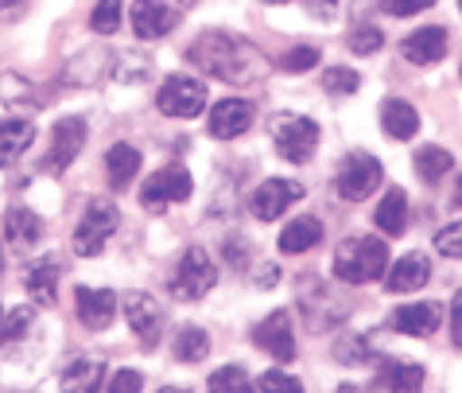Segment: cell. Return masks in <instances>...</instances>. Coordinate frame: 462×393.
Wrapping results in <instances>:
<instances>
[{"instance_id": "obj_1", "label": "cell", "mask_w": 462, "mask_h": 393, "mask_svg": "<svg viewBox=\"0 0 462 393\" xmlns=\"http://www.w3.org/2000/svg\"><path fill=\"white\" fill-rule=\"evenodd\" d=\"M187 59L202 67L210 79H222V82H253V79H264V55L256 51L253 43L237 40L229 32H202L195 43L187 47Z\"/></svg>"}, {"instance_id": "obj_2", "label": "cell", "mask_w": 462, "mask_h": 393, "mask_svg": "<svg viewBox=\"0 0 462 393\" xmlns=\"http://www.w3.org/2000/svg\"><path fill=\"white\" fill-rule=\"evenodd\" d=\"M389 273V246L381 238H346L335 249V276L342 285H369Z\"/></svg>"}, {"instance_id": "obj_3", "label": "cell", "mask_w": 462, "mask_h": 393, "mask_svg": "<svg viewBox=\"0 0 462 393\" xmlns=\"http://www.w3.org/2000/svg\"><path fill=\"white\" fill-rule=\"evenodd\" d=\"M117 226H121V211L113 207L109 199H94L82 214L79 230H74L70 249L79 253V257H97V253L109 246V238L117 234Z\"/></svg>"}, {"instance_id": "obj_4", "label": "cell", "mask_w": 462, "mask_h": 393, "mask_svg": "<svg viewBox=\"0 0 462 393\" xmlns=\"http://www.w3.org/2000/svg\"><path fill=\"white\" fill-rule=\"evenodd\" d=\"M268 133H273L280 156L291 164H307L319 148V125L311 117H300V113H276Z\"/></svg>"}, {"instance_id": "obj_5", "label": "cell", "mask_w": 462, "mask_h": 393, "mask_svg": "<svg viewBox=\"0 0 462 393\" xmlns=\"http://www.w3.org/2000/svg\"><path fill=\"white\" fill-rule=\"evenodd\" d=\"M214 281H217V265L210 261V253L190 246L183 257H179L168 288H171L175 300H202L214 288Z\"/></svg>"}, {"instance_id": "obj_6", "label": "cell", "mask_w": 462, "mask_h": 393, "mask_svg": "<svg viewBox=\"0 0 462 393\" xmlns=\"http://www.w3.org/2000/svg\"><path fill=\"white\" fill-rule=\"evenodd\" d=\"M300 308H303L311 332H327V327H335V323L346 320V304L338 300V293L330 285L319 281V276H311V273L300 276Z\"/></svg>"}, {"instance_id": "obj_7", "label": "cell", "mask_w": 462, "mask_h": 393, "mask_svg": "<svg viewBox=\"0 0 462 393\" xmlns=\"http://www.w3.org/2000/svg\"><path fill=\"white\" fill-rule=\"evenodd\" d=\"M381 180H384V172H381L377 156H369V152H350V156L338 164L335 187L346 202H365L381 187Z\"/></svg>"}, {"instance_id": "obj_8", "label": "cell", "mask_w": 462, "mask_h": 393, "mask_svg": "<svg viewBox=\"0 0 462 393\" xmlns=\"http://www.w3.org/2000/svg\"><path fill=\"white\" fill-rule=\"evenodd\" d=\"M190 192H195L190 172L171 164V168H160L156 175H148V183L140 187V207L152 211V214H163L171 202H187Z\"/></svg>"}, {"instance_id": "obj_9", "label": "cell", "mask_w": 462, "mask_h": 393, "mask_svg": "<svg viewBox=\"0 0 462 393\" xmlns=\"http://www.w3.org/2000/svg\"><path fill=\"white\" fill-rule=\"evenodd\" d=\"M156 106L168 117H199L207 109V82L195 79V74H171L160 86Z\"/></svg>"}, {"instance_id": "obj_10", "label": "cell", "mask_w": 462, "mask_h": 393, "mask_svg": "<svg viewBox=\"0 0 462 393\" xmlns=\"http://www.w3.org/2000/svg\"><path fill=\"white\" fill-rule=\"evenodd\" d=\"M125 320L133 327V335L140 339V347L152 351L160 343V332H163V308L148 293H128L125 296Z\"/></svg>"}, {"instance_id": "obj_11", "label": "cell", "mask_w": 462, "mask_h": 393, "mask_svg": "<svg viewBox=\"0 0 462 393\" xmlns=\"http://www.w3.org/2000/svg\"><path fill=\"white\" fill-rule=\"evenodd\" d=\"M253 343L261 347L264 354H273L280 362H291L295 359V332H291V315L280 308L273 315H264L261 323L253 327Z\"/></svg>"}, {"instance_id": "obj_12", "label": "cell", "mask_w": 462, "mask_h": 393, "mask_svg": "<svg viewBox=\"0 0 462 393\" xmlns=\"http://www.w3.org/2000/svg\"><path fill=\"white\" fill-rule=\"evenodd\" d=\"M86 148V121L82 117H62L55 125V133H51V152L43 160L47 172H62L70 168L74 160H79V152Z\"/></svg>"}, {"instance_id": "obj_13", "label": "cell", "mask_w": 462, "mask_h": 393, "mask_svg": "<svg viewBox=\"0 0 462 393\" xmlns=\"http://www.w3.org/2000/svg\"><path fill=\"white\" fill-rule=\"evenodd\" d=\"M300 199H303V183H295V180H264L253 192L249 207H253V214L261 222H273V219H280V214H284L291 202H300Z\"/></svg>"}, {"instance_id": "obj_14", "label": "cell", "mask_w": 462, "mask_h": 393, "mask_svg": "<svg viewBox=\"0 0 462 393\" xmlns=\"http://www.w3.org/2000/svg\"><path fill=\"white\" fill-rule=\"evenodd\" d=\"M128 20H133V32L140 40H163V35L175 32L179 12L171 5H163V0H136Z\"/></svg>"}, {"instance_id": "obj_15", "label": "cell", "mask_w": 462, "mask_h": 393, "mask_svg": "<svg viewBox=\"0 0 462 393\" xmlns=\"http://www.w3.org/2000/svg\"><path fill=\"white\" fill-rule=\"evenodd\" d=\"M253 125V101L245 98H222L210 109V136L214 141H237Z\"/></svg>"}, {"instance_id": "obj_16", "label": "cell", "mask_w": 462, "mask_h": 393, "mask_svg": "<svg viewBox=\"0 0 462 393\" xmlns=\"http://www.w3.org/2000/svg\"><path fill=\"white\" fill-rule=\"evenodd\" d=\"M74 312H79L82 327H89V332H106V327L113 323V315H117V296L109 293V288H79L74 293Z\"/></svg>"}, {"instance_id": "obj_17", "label": "cell", "mask_w": 462, "mask_h": 393, "mask_svg": "<svg viewBox=\"0 0 462 393\" xmlns=\"http://www.w3.org/2000/svg\"><path fill=\"white\" fill-rule=\"evenodd\" d=\"M431 281V261H428V253H404L401 261L389 269V281H384V288L396 296H404V293H420L423 285Z\"/></svg>"}, {"instance_id": "obj_18", "label": "cell", "mask_w": 462, "mask_h": 393, "mask_svg": "<svg viewBox=\"0 0 462 393\" xmlns=\"http://www.w3.org/2000/svg\"><path fill=\"white\" fill-rule=\"evenodd\" d=\"M439 323H443L439 304H404V308L393 312V332H401V335L428 339V335L439 332Z\"/></svg>"}, {"instance_id": "obj_19", "label": "cell", "mask_w": 462, "mask_h": 393, "mask_svg": "<svg viewBox=\"0 0 462 393\" xmlns=\"http://www.w3.org/2000/svg\"><path fill=\"white\" fill-rule=\"evenodd\" d=\"M401 55L412 62V67H431V62H439L447 55V28H420L404 40Z\"/></svg>"}, {"instance_id": "obj_20", "label": "cell", "mask_w": 462, "mask_h": 393, "mask_svg": "<svg viewBox=\"0 0 462 393\" xmlns=\"http://www.w3.org/2000/svg\"><path fill=\"white\" fill-rule=\"evenodd\" d=\"M101 382H106V362L94 359V354H82V359H74L67 370H62L59 389L62 393H97Z\"/></svg>"}, {"instance_id": "obj_21", "label": "cell", "mask_w": 462, "mask_h": 393, "mask_svg": "<svg viewBox=\"0 0 462 393\" xmlns=\"http://www.w3.org/2000/svg\"><path fill=\"white\" fill-rule=\"evenodd\" d=\"M319 242H323V222L315 219V214H303V219H291L284 230H280L276 246L288 253V257H300V253L315 249Z\"/></svg>"}, {"instance_id": "obj_22", "label": "cell", "mask_w": 462, "mask_h": 393, "mask_svg": "<svg viewBox=\"0 0 462 393\" xmlns=\"http://www.w3.org/2000/svg\"><path fill=\"white\" fill-rule=\"evenodd\" d=\"M381 125L393 141H412L420 133V113H416V106H408L404 98H389L381 106Z\"/></svg>"}, {"instance_id": "obj_23", "label": "cell", "mask_w": 462, "mask_h": 393, "mask_svg": "<svg viewBox=\"0 0 462 393\" xmlns=\"http://www.w3.org/2000/svg\"><path fill=\"white\" fill-rule=\"evenodd\" d=\"M374 222H377V230L384 238H401L408 230V195L401 192V187H389V192H384V199L377 202Z\"/></svg>"}, {"instance_id": "obj_24", "label": "cell", "mask_w": 462, "mask_h": 393, "mask_svg": "<svg viewBox=\"0 0 462 393\" xmlns=\"http://www.w3.org/2000/svg\"><path fill=\"white\" fill-rule=\"evenodd\" d=\"M59 276H62V269H59V261H35L28 273H23V288H28V296L35 300V304H55V296H59Z\"/></svg>"}, {"instance_id": "obj_25", "label": "cell", "mask_w": 462, "mask_h": 393, "mask_svg": "<svg viewBox=\"0 0 462 393\" xmlns=\"http://www.w3.org/2000/svg\"><path fill=\"white\" fill-rule=\"evenodd\" d=\"M5 238L12 249H28L43 238V222L35 219V211H28V207H12L5 214Z\"/></svg>"}, {"instance_id": "obj_26", "label": "cell", "mask_w": 462, "mask_h": 393, "mask_svg": "<svg viewBox=\"0 0 462 393\" xmlns=\"http://www.w3.org/2000/svg\"><path fill=\"white\" fill-rule=\"evenodd\" d=\"M35 141V125L23 121V117H5L0 121V164H12L20 160L28 145Z\"/></svg>"}, {"instance_id": "obj_27", "label": "cell", "mask_w": 462, "mask_h": 393, "mask_svg": "<svg viewBox=\"0 0 462 393\" xmlns=\"http://www.w3.org/2000/svg\"><path fill=\"white\" fill-rule=\"evenodd\" d=\"M136 172H140V152L133 145H113L106 152V175H109L113 192H125L136 180Z\"/></svg>"}, {"instance_id": "obj_28", "label": "cell", "mask_w": 462, "mask_h": 393, "mask_svg": "<svg viewBox=\"0 0 462 393\" xmlns=\"http://www.w3.org/2000/svg\"><path fill=\"white\" fill-rule=\"evenodd\" d=\"M381 386L389 393H420L423 389V366L420 362H401V359L381 362Z\"/></svg>"}, {"instance_id": "obj_29", "label": "cell", "mask_w": 462, "mask_h": 393, "mask_svg": "<svg viewBox=\"0 0 462 393\" xmlns=\"http://www.w3.org/2000/svg\"><path fill=\"white\" fill-rule=\"evenodd\" d=\"M412 164H416V175L423 183H439L443 175L455 168V156L447 148H439V145H423Z\"/></svg>"}, {"instance_id": "obj_30", "label": "cell", "mask_w": 462, "mask_h": 393, "mask_svg": "<svg viewBox=\"0 0 462 393\" xmlns=\"http://www.w3.org/2000/svg\"><path fill=\"white\" fill-rule=\"evenodd\" d=\"M171 354L179 362H202L210 354V335L202 327H179L175 332V343H171Z\"/></svg>"}, {"instance_id": "obj_31", "label": "cell", "mask_w": 462, "mask_h": 393, "mask_svg": "<svg viewBox=\"0 0 462 393\" xmlns=\"http://www.w3.org/2000/svg\"><path fill=\"white\" fill-rule=\"evenodd\" d=\"M32 327H35V308H28V304H23V308L5 312V315H0V351L16 347L20 339L32 332Z\"/></svg>"}, {"instance_id": "obj_32", "label": "cell", "mask_w": 462, "mask_h": 393, "mask_svg": "<svg viewBox=\"0 0 462 393\" xmlns=\"http://www.w3.org/2000/svg\"><path fill=\"white\" fill-rule=\"evenodd\" d=\"M374 343H369V335H342L338 343H335V359L338 362H350V366H357V362H374Z\"/></svg>"}, {"instance_id": "obj_33", "label": "cell", "mask_w": 462, "mask_h": 393, "mask_svg": "<svg viewBox=\"0 0 462 393\" xmlns=\"http://www.w3.org/2000/svg\"><path fill=\"white\" fill-rule=\"evenodd\" d=\"M121 20H125L121 0H97V8L89 12V28H94L97 35H113V32H121Z\"/></svg>"}, {"instance_id": "obj_34", "label": "cell", "mask_w": 462, "mask_h": 393, "mask_svg": "<svg viewBox=\"0 0 462 393\" xmlns=\"http://www.w3.org/2000/svg\"><path fill=\"white\" fill-rule=\"evenodd\" d=\"M210 393H253V378L241 366H222L210 374Z\"/></svg>"}, {"instance_id": "obj_35", "label": "cell", "mask_w": 462, "mask_h": 393, "mask_svg": "<svg viewBox=\"0 0 462 393\" xmlns=\"http://www.w3.org/2000/svg\"><path fill=\"white\" fill-rule=\"evenodd\" d=\"M362 86V74L350 70V67H327L323 70V90L335 94V98H346V94H357Z\"/></svg>"}, {"instance_id": "obj_36", "label": "cell", "mask_w": 462, "mask_h": 393, "mask_svg": "<svg viewBox=\"0 0 462 393\" xmlns=\"http://www.w3.org/2000/svg\"><path fill=\"white\" fill-rule=\"evenodd\" d=\"M152 74V59L144 55H117V62H113V79L117 82H144Z\"/></svg>"}, {"instance_id": "obj_37", "label": "cell", "mask_w": 462, "mask_h": 393, "mask_svg": "<svg viewBox=\"0 0 462 393\" xmlns=\"http://www.w3.org/2000/svg\"><path fill=\"white\" fill-rule=\"evenodd\" d=\"M350 51L354 55H374V51H381V43H384V35H381V28H374V23H362V28H354L350 32Z\"/></svg>"}, {"instance_id": "obj_38", "label": "cell", "mask_w": 462, "mask_h": 393, "mask_svg": "<svg viewBox=\"0 0 462 393\" xmlns=\"http://www.w3.org/2000/svg\"><path fill=\"white\" fill-rule=\"evenodd\" d=\"M315 62H319V47L303 43V47H291V51H284V59H280V67H284L288 74H303V70H311Z\"/></svg>"}, {"instance_id": "obj_39", "label": "cell", "mask_w": 462, "mask_h": 393, "mask_svg": "<svg viewBox=\"0 0 462 393\" xmlns=\"http://www.w3.org/2000/svg\"><path fill=\"white\" fill-rule=\"evenodd\" d=\"M435 249L451 261H462V219L458 222H447L439 234H435Z\"/></svg>"}, {"instance_id": "obj_40", "label": "cell", "mask_w": 462, "mask_h": 393, "mask_svg": "<svg viewBox=\"0 0 462 393\" xmlns=\"http://www.w3.org/2000/svg\"><path fill=\"white\" fill-rule=\"evenodd\" d=\"M261 393H303V386H300V378H291L284 370H268L261 378Z\"/></svg>"}, {"instance_id": "obj_41", "label": "cell", "mask_w": 462, "mask_h": 393, "mask_svg": "<svg viewBox=\"0 0 462 393\" xmlns=\"http://www.w3.org/2000/svg\"><path fill=\"white\" fill-rule=\"evenodd\" d=\"M140 389H144V374L133 370V366H125V370L113 374V382H109L106 393H140Z\"/></svg>"}, {"instance_id": "obj_42", "label": "cell", "mask_w": 462, "mask_h": 393, "mask_svg": "<svg viewBox=\"0 0 462 393\" xmlns=\"http://www.w3.org/2000/svg\"><path fill=\"white\" fill-rule=\"evenodd\" d=\"M377 5H381V12H389V16H420L435 0H377Z\"/></svg>"}, {"instance_id": "obj_43", "label": "cell", "mask_w": 462, "mask_h": 393, "mask_svg": "<svg viewBox=\"0 0 462 393\" xmlns=\"http://www.w3.org/2000/svg\"><path fill=\"white\" fill-rule=\"evenodd\" d=\"M226 261L234 265V269H245V265H249V257H245V242H241V238H229V242H226Z\"/></svg>"}, {"instance_id": "obj_44", "label": "cell", "mask_w": 462, "mask_h": 393, "mask_svg": "<svg viewBox=\"0 0 462 393\" xmlns=\"http://www.w3.org/2000/svg\"><path fill=\"white\" fill-rule=\"evenodd\" d=\"M451 335H455V343L462 347V288L455 293V304H451Z\"/></svg>"}, {"instance_id": "obj_45", "label": "cell", "mask_w": 462, "mask_h": 393, "mask_svg": "<svg viewBox=\"0 0 462 393\" xmlns=\"http://www.w3.org/2000/svg\"><path fill=\"white\" fill-rule=\"evenodd\" d=\"M311 12L319 20H335L338 16V0H311Z\"/></svg>"}, {"instance_id": "obj_46", "label": "cell", "mask_w": 462, "mask_h": 393, "mask_svg": "<svg viewBox=\"0 0 462 393\" xmlns=\"http://www.w3.org/2000/svg\"><path fill=\"white\" fill-rule=\"evenodd\" d=\"M23 8H28V0H0V20H16L23 16Z\"/></svg>"}, {"instance_id": "obj_47", "label": "cell", "mask_w": 462, "mask_h": 393, "mask_svg": "<svg viewBox=\"0 0 462 393\" xmlns=\"http://www.w3.org/2000/svg\"><path fill=\"white\" fill-rule=\"evenodd\" d=\"M261 288H273L276 285V265H261V281H256Z\"/></svg>"}, {"instance_id": "obj_48", "label": "cell", "mask_w": 462, "mask_h": 393, "mask_svg": "<svg viewBox=\"0 0 462 393\" xmlns=\"http://www.w3.org/2000/svg\"><path fill=\"white\" fill-rule=\"evenodd\" d=\"M455 207H462V175H458V192H455Z\"/></svg>"}, {"instance_id": "obj_49", "label": "cell", "mask_w": 462, "mask_h": 393, "mask_svg": "<svg viewBox=\"0 0 462 393\" xmlns=\"http://www.w3.org/2000/svg\"><path fill=\"white\" fill-rule=\"evenodd\" d=\"M335 393H362V389H357V386H338Z\"/></svg>"}, {"instance_id": "obj_50", "label": "cell", "mask_w": 462, "mask_h": 393, "mask_svg": "<svg viewBox=\"0 0 462 393\" xmlns=\"http://www.w3.org/2000/svg\"><path fill=\"white\" fill-rule=\"evenodd\" d=\"M160 393H190V389H160Z\"/></svg>"}, {"instance_id": "obj_51", "label": "cell", "mask_w": 462, "mask_h": 393, "mask_svg": "<svg viewBox=\"0 0 462 393\" xmlns=\"http://www.w3.org/2000/svg\"><path fill=\"white\" fill-rule=\"evenodd\" d=\"M264 5H284V0H264Z\"/></svg>"}, {"instance_id": "obj_52", "label": "cell", "mask_w": 462, "mask_h": 393, "mask_svg": "<svg viewBox=\"0 0 462 393\" xmlns=\"http://www.w3.org/2000/svg\"><path fill=\"white\" fill-rule=\"evenodd\" d=\"M179 5H199V0H179Z\"/></svg>"}, {"instance_id": "obj_53", "label": "cell", "mask_w": 462, "mask_h": 393, "mask_svg": "<svg viewBox=\"0 0 462 393\" xmlns=\"http://www.w3.org/2000/svg\"><path fill=\"white\" fill-rule=\"evenodd\" d=\"M0 269H5V257H0Z\"/></svg>"}, {"instance_id": "obj_54", "label": "cell", "mask_w": 462, "mask_h": 393, "mask_svg": "<svg viewBox=\"0 0 462 393\" xmlns=\"http://www.w3.org/2000/svg\"><path fill=\"white\" fill-rule=\"evenodd\" d=\"M0 315H5V308H0Z\"/></svg>"}, {"instance_id": "obj_55", "label": "cell", "mask_w": 462, "mask_h": 393, "mask_svg": "<svg viewBox=\"0 0 462 393\" xmlns=\"http://www.w3.org/2000/svg\"><path fill=\"white\" fill-rule=\"evenodd\" d=\"M458 5H462V0H458Z\"/></svg>"}]
</instances>
